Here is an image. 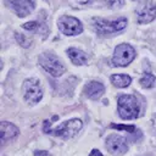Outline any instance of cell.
Segmentation results:
<instances>
[{
    "mask_svg": "<svg viewBox=\"0 0 156 156\" xmlns=\"http://www.w3.org/2000/svg\"><path fill=\"white\" fill-rule=\"evenodd\" d=\"M140 105L133 95H121L118 98V113L123 119H133L139 116Z\"/></svg>",
    "mask_w": 156,
    "mask_h": 156,
    "instance_id": "1",
    "label": "cell"
},
{
    "mask_svg": "<svg viewBox=\"0 0 156 156\" xmlns=\"http://www.w3.org/2000/svg\"><path fill=\"white\" fill-rule=\"evenodd\" d=\"M22 93H23L24 100L29 105L38 104L43 98V90H41L40 83L35 78H29L24 80L22 87Z\"/></svg>",
    "mask_w": 156,
    "mask_h": 156,
    "instance_id": "2",
    "label": "cell"
},
{
    "mask_svg": "<svg viewBox=\"0 0 156 156\" xmlns=\"http://www.w3.org/2000/svg\"><path fill=\"white\" fill-rule=\"evenodd\" d=\"M127 26V18L121 17L117 20H104V18H96L94 21V27L96 32L101 34H110V33H116L122 29H124Z\"/></svg>",
    "mask_w": 156,
    "mask_h": 156,
    "instance_id": "3",
    "label": "cell"
},
{
    "mask_svg": "<svg viewBox=\"0 0 156 156\" xmlns=\"http://www.w3.org/2000/svg\"><path fill=\"white\" fill-rule=\"evenodd\" d=\"M39 65L54 77H60L65 72V66L51 52H43L39 55Z\"/></svg>",
    "mask_w": 156,
    "mask_h": 156,
    "instance_id": "4",
    "label": "cell"
},
{
    "mask_svg": "<svg viewBox=\"0 0 156 156\" xmlns=\"http://www.w3.org/2000/svg\"><path fill=\"white\" fill-rule=\"evenodd\" d=\"M135 57V50L129 44H119L115 49L112 63L117 67H124L129 65Z\"/></svg>",
    "mask_w": 156,
    "mask_h": 156,
    "instance_id": "5",
    "label": "cell"
},
{
    "mask_svg": "<svg viewBox=\"0 0 156 156\" xmlns=\"http://www.w3.org/2000/svg\"><path fill=\"white\" fill-rule=\"evenodd\" d=\"M82 121L78 118H72L69 121H66L63 123H61L56 129L50 130V133H52L55 136H60L62 139H68V138H73L76 134H78V132L82 129Z\"/></svg>",
    "mask_w": 156,
    "mask_h": 156,
    "instance_id": "6",
    "label": "cell"
},
{
    "mask_svg": "<svg viewBox=\"0 0 156 156\" xmlns=\"http://www.w3.org/2000/svg\"><path fill=\"white\" fill-rule=\"evenodd\" d=\"M58 29L66 35H77L83 32V26L79 20L72 16H62L57 21Z\"/></svg>",
    "mask_w": 156,
    "mask_h": 156,
    "instance_id": "7",
    "label": "cell"
},
{
    "mask_svg": "<svg viewBox=\"0 0 156 156\" xmlns=\"http://www.w3.org/2000/svg\"><path fill=\"white\" fill-rule=\"evenodd\" d=\"M5 2L18 17H26L34 10L32 0H5Z\"/></svg>",
    "mask_w": 156,
    "mask_h": 156,
    "instance_id": "8",
    "label": "cell"
},
{
    "mask_svg": "<svg viewBox=\"0 0 156 156\" xmlns=\"http://www.w3.org/2000/svg\"><path fill=\"white\" fill-rule=\"evenodd\" d=\"M136 17L139 23H149L156 17V5L151 0L144 1L136 11Z\"/></svg>",
    "mask_w": 156,
    "mask_h": 156,
    "instance_id": "9",
    "label": "cell"
},
{
    "mask_svg": "<svg viewBox=\"0 0 156 156\" xmlns=\"http://www.w3.org/2000/svg\"><path fill=\"white\" fill-rule=\"evenodd\" d=\"M106 147L113 155H123L128 150V145H127L126 139L123 136L115 135V134L107 136V139H106Z\"/></svg>",
    "mask_w": 156,
    "mask_h": 156,
    "instance_id": "10",
    "label": "cell"
},
{
    "mask_svg": "<svg viewBox=\"0 0 156 156\" xmlns=\"http://www.w3.org/2000/svg\"><path fill=\"white\" fill-rule=\"evenodd\" d=\"M0 130H1V143H6L9 140L15 139L20 134V129L10 123V122H1L0 123Z\"/></svg>",
    "mask_w": 156,
    "mask_h": 156,
    "instance_id": "11",
    "label": "cell"
},
{
    "mask_svg": "<svg viewBox=\"0 0 156 156\" xmlns=\"http://www.w3.org/2000/svg\"><path fill=\"white\" fill-rule=\"evenodd\" d=\"M105 93V87L99 82H90L85 85V94L88 98L95 100Z\"/></svg>",
    "mask_w": 156,
    "mask_h": 156,
    "instance_id": "12",
    "label": "cell"
},
{
    "mask_svg": "<svg viewBox=\"0 0 156 156\" xmlns=\"http://www.w3.org/2000/svg\"><path fill=\"white\" fill-rule=\"evenodd\" d=\"M67 54H68V56H69L71 61H72L74 65H77V66L85 65V63H87V61H88V55H87L84 51L79 50V49L69 48V49L67 50Z\"/></svg>",
    "mask_w": 156,
    "mask_h": 156,
    "instance_id": "13",
    "label": "cell"
},
{
    "mask_svg": "<svg viewBox=\"0 0 156 156\" xmlns=\"http://www.w3.org/2000/svg\"><path fill=\"white\" fill-rule=\"evenodd\" d=\"M132 78L128 74H112L111 83L117 88H126L130 84Z\"/></svg>",
    "mask_w": 156,
    "mask_h": 156,
    "instance_id": "14",
    "label": "cell"
},
{
    "mask_svg": "<svg viewBox=\"0 0 156 156\" xmlns=\"http://www.w3.org/2000/svg\"><path fill=\"white\" fill-rule=\"evenodd\" d=\"M22 27H23L24 29L30 30V32H34V33H46V32H48V28H46L44 24L39 23L38 21H32V22L24 23Z\"/></svg>",
    "mask_w": 156,
    "mask_h": 156,
    "instance_id": "15",
    "label": "cell"
},
{
    "mask_svg": "<svg viewBox=\"0 0 156 156\" xmlns=\"http://www.w3.org/2000/svg\"><path fill=\"white\" fill-rule=\"evenodd\" d=\"M155 83V76L151 73H145L141 78H140V84L143 88H151Z\"/></svg>",
    "mask_w": 156,
    "mask_h": 156,
    "instance_id": "16",
    "label": "cell"
},
{
    "mask_svg": "<svg viewBox=\"0 0 156 156\" xmlns=\"http://www.w3.org/2000/svg\"><path fill=\"white\" fill-rule=\"evenodd\" d=\"M16 39H17V41L20 43V45H22L23 48H28L29 45H30V40L27 38V37H24L23 34H18V33H16Z\"/></svg>",
    "mask_w": 156,
    "mask_h": 156,
    "instance_id": "17",
    "label": "cell"
},
{
    "mask_svg": "<svg viewBox=\"0 0 156 156\" xmlns=\"http://www.w3.org/2000/svg\"><path fill=\"white\" fill-rule=\"evenodd\" d=\"M110 127L113 128V129H117V130H126V132H134L135 130V127L134 126H124V124H115V123H111Z\"/></svg>",
    "mask_w": 156,
    "mask_h": 156,
    "instance_id": "18",
    "label": "cell"
},
{
    "mask_svg": "<svg viewBox=\"0 0 156 156\" xmlns=\"http://www.w3.org/2000/svg\"><path fill=\"white\" fill-rule=\"evenodd\" d=\"M105 2L111 9H118L123 5V0H105Z\"/></svg>",
    "mask_w": 156,
    "mask_h": 156,
    "instance_id": "19",
    "label": "cell"
},
{
    "mask_svg": "<svg viewBox=\"0 0 156 156\" xmlns=\"http://www.w3.org/2000/svg\"><path fill=\"white\" fill-rule=\"evenodd\" d=\"M34 156H50V154L48 151H44V150H38L34 152Z\"/></svg>",
    "mask_w": 156,
    "mask_h": 156,
    "instance_id": "20",
    "label": "cell"
},
{
    "mask_svg": "<svg viewBox=\"0 0 156 156\" xmlns=\"http://www.w3.org/2000/svg\"><path fill=\"white\" fill-rule=\"evenodd\" d=\"M89 156H102V154L99 151V150H96V149H94L91 152H90V155Z\"/></svg>",
    "mask_w": 156,
    "mask_h": 156,
    "instance_id": "21",
    "label": "cell"
}]
</instances>
